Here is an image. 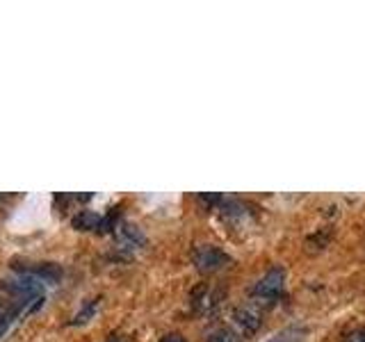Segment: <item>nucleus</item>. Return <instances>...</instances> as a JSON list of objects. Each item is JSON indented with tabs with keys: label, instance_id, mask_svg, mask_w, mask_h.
Instances as JSON below:
<instances>
[{
	"label": "nucleus",
	"instance_id": "obj_11",
	"mask_svg": "<svg viewBox=\"0 0 365 342\" xmlns=\"http://www.w3.org/2000/svg\"><path fill=\"white\" fill-rule=\"evenodd\" d=\"M160 342H185V338L178 336V333H171V336H165Z\"/></svg>",
	"mask_w": 365,
	"mask_h": 342
},
{
	"label": "nucleus",
	"instance_id": "obj_5",
	"mask_svg": "<svg viewBox=\"0 0 365 342\" xmlns=\"http://www.w3.org/2000/svg\"><path fill=\"white\" fill-rule=\"evenodd\" d=\"M117 237H119L121 247H128V249H137L144 244V235L135 224H121L117 228Z\"/></svg>",
	"mask_w": 365,
	"mask_h": 342
},
{
	"label": "nucleus",
	"instance_id": "obj_9",
	"mask_svg": "<svg viewBox=\"0 0 365 342\" xmlns=\"http://www.w3.org/2000/svg\"><path fill=\"white\" fill-rule=\"evenodd\" d=\"M96 308H98V301H89L83 311H80L78 315H76V319H73V324H85L87 319H91V315L96 313Z\"/></svg>",
	"mask_w": 365,
	"mask_h": 342
},
{
	"label": "nucleus",
	"instance_id": "obj_1",
	"mask_svg": "<svg viewBox=\"0 0 365 342\" xmlns=\"http://www.w3.org/2000/svg\"><path fill=\"white\" fill-rule=\"evenodd\" d=\"M43 281L39 276H34L30 271H21L19 276L9 279L3 283V288L11 294L21 296V299H26V296H43Z\"/></svg>",
	"mask_w": 365,
	"mask_h": 342
},
{
	"label": "nucleus",
	"instance_id": "obj_7",
	"mask_svg": "<svg viewBox=\"0 0 365 342\" xmlns=\"http://www.w3.org/2000/svg\"><path fill=\"white\" fill-rule=\"evenodd\" d=\"M304 336H306V328L304 326H290V328L279 331V333H274L265 342H302Z\"/></svg>",
	"mask_w": 365,
	"mask_h": 342
},
{
	"label": "nucleus",
	"instance_id": "obj_3",
	"mask_svg": "<svg viewBox=\"0 0 365 342\" xmlns=\"http://www.w3.org/2000/svg\"><path fill=\"white\" fill-rule=\"evenodd\" d=\"M262 324V313L256 306H242L233 313V326L237 336H254Z\"/></svg>",
	"mask_w": 365,
	"mask_h": 342
},
{
	"label": "nucleus",
	"instance_id": "obj_10",
	"mask_svg": "<svg viewBox=\"0 0 365 342\" xmlns=\"http://www.w3.org/2000/svg\"><path fill=\"white\" fill-rule=\"evenodd\" d=\"M347 342H365V328L363 331H354V333L347 338Z\"/></svg>",
	"mask_w": 365,
	"mask_h": 342
},
{
	"label": "nucleus",
	"instance_id": "obj_4",
	"mask_svg": "<svg viewBox=\"0 0 365 342\" xmlns=\"http://www.w3.org/2000/svg\"><path fill=\"white\" fill-rule=\"evenodd\" d=\"M283 285H285V271L281 267H272L265 276L254 285V296L274 299V296H279L283 292Z\"/></svg>",
	"mask_w": 365,
	"mask_h": 342
},
{
	"label": "nucleus",
	"instance_id": "obj_8",
	"mask_svg": "<svg viewBox=\"0 0 365 342\" xmlns=\"http://www.w3.org/2000/svg\"><path fill=\"white\" fill-rule=\"evenodd\" d=\"M208 342H237V333L231 328H217L208 336Z\"/></svg>",
	"mask_w": 365,
	"mask_h": 342
},
{
	"label": "nucleus",
	"instance_id": "obj_12",
	"mask_svg": "<svg viewBox=\"0 0 365 342\" xmlns=\"http://www.w3.org/2000/svg\"><path fill=\"white\" fill-rule=\"evenodd\" d=\"M110 342H121V340H110Z\"/></svg>",
	"mask_w": 365,
	"mask_h": 342
},
{
	"label": "nucleus",
	"instance_id": "obj_6",
	"mask_svg": "<svg viewBox=\"0 0 365 342\" xmlns=\"http://www.w3.org/2000/svg\"><path fill=\"white\" fill-rule=\"evenodd\" d=\"M71 224L78 228V231H91V228H101V217L96 212H91V210H83V212H78Z\"/></svg>",
	"mask_w": 365,
	"mask_h": 342
},
{
	"label": "nucleus",
	"instance_id": "obj_2",
	"mask_svg": "<svg viewBox=\"0 0 365 342\" xmlns=\"http://www.w3.org/2000/svg\"><path fill=\"white\" fill-rule=\"evenodd\" d=\"M228 262H231V258H228L222 249H217L212 244H203L194 251V265L199 267V271H205V274L220 271Z\"/></svg>",
	"mask_w": 365,
	"mask_h": 342
}]
</instances>
